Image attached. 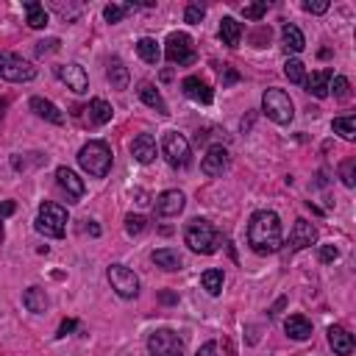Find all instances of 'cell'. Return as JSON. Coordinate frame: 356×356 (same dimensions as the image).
<instances>
[{
	"mask_svg": "<svg viewBox=\"0 0 356 356\" xmlns=\"http://www.w3.org/2000/svg\"><path fill=\"white\" fill-rule=\"evenodd\" d=\"M184 242L192 253H203V256H212L220 251L222 245V231L214 226V222L203 220V217H195L184 226Z\"/></svg>",
	"mask_w": 356,
	"mask_h": 356,
	"instance_id": "2",
	"label": "cell"
},
{
	"mask_svg": "<svg viewBox=\"0 0 356 356\" xmlns=\"http://www.w3.org/2000/svg\"><path fill=\"white\" fill-rule=\"evenodd\" d=\"M151 259H153L156 267H162V270H167V273H175V270H181L184 267V256L175 248H159V251L151 253Z\"/></svg>",
	"mask_w": 356,
	"mask_h": 356,
	"instance_id": "19",
	"label": "cell"
},
{
	"mask_svg": "<svg viewBox=\"0 0 356 356\" xmlns=\"http://www.w3.org/2000/svg\"><path fill=\"white\" fill-rule=\"evenodd\" d=\"M337 259H340V251H337L334 245H323V248H320V262H323V264H331V262H337Z\"/></svg>",
	"mask_w": 356,
	"mask_h": 356,
	"instance_id": "42",
	"label": "cell"
},
{
	"mask_svg": "<svg viewBox=\"0 0 356 356\" xmlns=\"http://www.w3.org/2000/svg\"><path fill=\"white\" fill-rule=\"evenodd\" d=\"M187 206V198L181 190H167L156 198V214L159 217H175V214H181Z\"/></svg>",
	"mask_w": 356,
	"mask_h": 356,
	"instance_id": "14",
	"label": "cell"
},
{
	"mask_svg": "<svg viewBox=\"0 0 356 356\" xmlns=\"http://www.w3.org/2000/svg\"><path fill=\"white\" fill-rule=\"evenodd\" d=\"M203 14H206V9H203L201 3H190L187 12H184V20H187L190 25H198V23L203 20Z\"/></svg>",
	"mask_w": 356,
	"mask_h": 356,
	"instance_id": "40",
	"label": "cell"
},
{
	"mask_svg": "<svg viewBox=\"0 0 356 356\" xmlns=\"http://www.w3.org/2000/svg\"><path fill=\"white\" fill-rule=\"evenodd\" d=\"M23 303H25V309L28 312H34V315H42V312H48V295H44V290L42 287H28L25 292H23Z\"/></svg>",
	"mask_w": 356,
	"mask_h": 356,
	"instance_id": "25",
	"label": "cell"
},
{
	"mask_svg": "<svg viewBox=\"0 0 356 356\" xmlns=\"http://www.w3.org/2000/svg\"><path fill=\"white\" fill-rule=\"evenodd\" d=\"M106 279H109L112 290H114L120 298H125V301H131V298L140 295V279H137V273H134V270H128L125 264H112L109 273H106Z\"/></svg>",
	"mask_w": 356,
	"mask_h": 356,
	"instance_id": "9",
	"label": "cell"
},
{
	"mask_svg": "<svg viewBox=\"0 0 356 356\" xmlns=\"http://www.w3.org/2000/svg\"><path fill=\"white\" fill-rule=\"evenodd\" d=\"M56 181H59V187L67 192V201H70V203L81 201V198H84V192H86L84 181H81V178H78L70 167H59V170H56Z\"/></svg>",
	"mask_w": 356,
	"mask_h": 356,
	"instance_id": "15",
	"label": "cell"
},
{
	"mask_svg": "<svg viewBox=\"0 0 356 356\" xmlns=\"http://www.w3.org/2000/svg\"><path fill=\"white\" fill-rule=\"evenodd\" d=\"M164 56L170 64H178V67H184V64H195L198 53H195V42L190 34H170L167 36V44H164Z\"/></svg>",
	"mask_w": 356,
	"mask_h": 356,
	"instance_id": "7",
	"label": "cell"
},
{
	"mask_svg": "<svg viewBox=\"0 0 356 356\" xmlns=\"http://www.w3.org/2000/svg\"><path fill=\"white\" fill-rule=\"evenodd\" d=\"M284 331H287V337H290V340L303 342V340H309V337H312V323H309L303 315H290V318L284 320Z\"/></svg>",
	"mask_w": 356,
	"mask_h": 356,
	"instance_id": "22",
	"label": "cell"
},
{
	"mask_svg": "<svg viewBox=\"0 0 356 356\" xmlns=\"http://www.w3.org/2000/svg\"><path fill=\"white\" fill-rule=\"evenodd\" d=\"M134 198H137V203H140V206H148V203H151V201H148V195H145L142 190H137V192H134Z\"/></svg>",
	"mask_w": 356,
	"mask_h": 356,
	"instance_id": "49",
	"label": "cell"
},
{
	"mask_svg": "<svg viewBox=\"0 0 356 356\" xmlns=\"http://www.w3.org/2000/svg\"><path fill=\"white\" fill-rule=\"evenodd\" d=\"M112 148L101 140H92V142H86L81 151H78V164L84 167V173H89L92 178H103L109 175L112 170Z\"/></svg>",
	"mask_w": 356,
	"mask_h": 356,
	"instance_id": "3",
	"label": "cell"
},
{
	"mask_svg": "<svg viewBox=\"0 0 356 356\" xmlns=\"http://www.w3.org/2000/svg\"><path fill=\"white\" fill-rule=\"evenodd\" d=\"M237 81H240V75L231 67H226V78H222V84H237Z\"/></svg>",
	"mask_w": 356,
	"mask_h": 356,
	"instance_id": "47",
	"label": "cell"
},
{
	"mask_svg": "<svg viewBox=\"0 0 356 356\" xmlns=\"http://www.w3.org/2000/svg\"><path fill=\"white\" fill-rule=\"evenodd\" d=\"M140 101L145 103V106H151V109H156L162 117H167L170 112H167V103H164V98H162V92L153 86V84H142L140 86Z\"/></svg>",
	"mask_w": 356,
	"mask_h": 356,
	"instance_id": "26",
	"label": "cell"
},
{
	"mask_svg": "<svg viewBox=\"0 0 356 356\" xmlns=\"http://www.w3.org/2000/svg\"><path fill=\"white\" fill-rule=\"evenodd\" d=\"M340 178L345 187H356V159H348L340 164Z\"/></svg>",
	"mask_w": 356,
	"mask_h": 356,
	"instance_id": "37",
	"label": "cell"
},
{
	"mask_svg": "<svg viewBox=\"0 0 356 356\" xmlns=\"http://www.w3.org/2000/svg\"><path fill=\"white\" fill-rule=\"evenodd\" d=\"M331 78H334V73L331 70H315L312 75H306V81H303V86H306V92H312L315 98H329V84H331Z\"/></svg>",
	"mask_w": 356,
	"mask_h": 356,
	"instance_id": "17",
	"label": "cell"
},
{
	"mask_svg": "<svg viewBox=\"0 0 356 356\" xmlns=\"http://www.w3.org/2000/svg\"><path fill=\"white\" fill-rule=\"evenodd\" d=\"M303 9H306L309 14H326V12H329V0H306Z\"/></svg>",
	"mask_w": 356,
	"mask_h": 356,
	"instance_id": "41",
	"label": "cell"
},
{
	"mask_svg": "<svg viewBox=\"0 0 356 356\" xmlns=\"http://www.w3.org/2000/svg\"><path fill=\"white\" fill-rule=\"evenodd\" d=\"M331 131L340 134L345 142H353V140H356V117H353V114L334 117V120H331Z\"/></svg>",
	"mask_w": 356,
	"mask_h": 356,
	"instance_id": "31",
	"label": "cell"
},
{
	"mask_svg": "<svg viewBox=\"0 0 356 356\" xmlns=\"http://www.w3.org/2000/svg\"><path fill=\"white\" fill-rule=\"evenodd\" d=\"M151 356H184V340L170 329H156L148 337Z\"/></svg>",
	"mask_w": 356,
	"mask_h": 356,
	"instance_id": "10",
	"label": "cell"
},
{
	"mask_svg": "<svg viewBox=\"0 0 356 356\" xmlns=\"http://www.w3.org/2000/svg\"><path fill=\"white\" fill-rule=\"evenodd\" d=\"M56 78L62 84H67V89H73L75 95H84L89 89V75L81 64H59L56 67Z\"/></svg>",
	"mask_w": 356,
	"mask_h": 356,
	"instance_id": "11",
	"label": "cell"
},
{
	"mask_svg": "<svg viewBox=\"0 0 356 356\" xmlns=\"http://www.w3.org/2000/svg\"><path fill=\"white\" fill-rule=\"evenodd\" d=\"M195 356H220V348H217V342H206V345L198 348Z\"/></svg>",
	"mask_w": 356,
	"mask_h": 356,
	"instance_id": "43",
	"label": "cell"
},
{
	"mask_svg": "<svg viewBox=\"0 0 356 356\" xmlns=\"http://www.w3.org/2000/svg\"><path fill=\"white\" fill-rule=\"evenodd\" d=\"M0 78L12 81V84H25V81L36 78V67L31 62H25L20 53L0 51Z\"/></svg>",
	"mask_w": 356,
	"mask_h": 356,
	"instance_id": "6",
	"label": "cell"
},
{
	"mask_svg": "<svg viewBox=\"0 0 356 356\" xmlns=\"http://www.w3.org/2000/svg\"><path fill=\"white\" fill-rule=\"evenodd\" d=\"M131 156L140 164H151L156 159V140L151 137V134H140V137L131 142Z\"/></svg>",
	"mask_w": 356,
	"mask_h": 356,
	"instance_id": "18",
	"label": "cell"
},
{
	"mask_svg": "<svg viewBox=\"0 0 356 356\" xmlns=\"http://www.w3.org/2000/svg\"><path fill=\"white\" fill-rule=\"evenodd\" d=\"M284 75H287L292 84H303V81H306V67H303V62H301V59H287Z\"/></svg>",
	"mask_w": 356,
	"mask_h": 356,
	"instance_id": "35",
	"label": "cell"
},
{
	"mask_svg": "<svg viewBox=\"0 0 356 356\" xmlns=\"http://www.w3.org/2000/svg\"><path fill=\"white\" fill-rule=\"evenodd\" d=\"M329 345L337 356H351L353 353V337L342 329V326H331L329 329Z\"/></svg>",
	"mask_w": 356,
	"mask_h": 356,
	"instance_id": "21",
	"label": "cell"
},
{
	"mask_svg": "<svg viewBox=\"0 0 356 356\" xmlns=\"http://www.w3.org/2000/svg\"><path fill=\"white\" fill-rule=\"evenodd\" d=\"M242 14H245V20H253V23H259V20L267 14V0H262V3L242 6Z\"/></svg>",
	"mask_w": 356,
	"mask_h": 356,
	"instance_id": "38",
	"label": "cell"
},
{
	"mask_svg": "<svg viewBox=\"0 0 356 356\" xmlns=\"http://www.w3.org/2000/svg\"><path fill=\"white\" fill-rule=\"evenodd\" d=\"M318 242V229L312 226L309 220H295V226H292V231H290V253H298V251H303V248H309V245H315Z\"/></svg>",
	"mask_w": 356,
	"mask_h": 356,
	"instance_id": "12",
	"label": "cell"
},
{
	"mask_svg": "<svg viewBox=\"0 0 356 356\" xmlns=\"http://www.w3.org/2000/svg\"><path fill=\"white\" fill-rule=\"evenodd\" d=\"M284 303H287V298H279V301H276V306L270 309V318H279V312L284 309Z\"/></svg>",
	"mask_w": 356,
	"mask_h": 356,
	"instance_id": "48",
	"label": "cell"
},
{
	"mask_svg": "<svg viewBox=\"0 0 356 356\" xmlns=\"http://www.w3.org/2000/svg\"><path fill=\"white\" fill-rule=\"evenodd\" d=\"M178 298L173 295V292H162V303H175Z\"/></svg>",
	"mask_w": 356,
	"mask_h": 356,
	"instance_id": "50",
	"label": "cell"
},
{
	"mask_svg": "<svg viewBox=\"0 0 356 356\" xmlns=\"http://www.w3.org/2000/svg\"><path fill=\"white\" fill-rule=\"evenodd\" d=\"M145 229H148V220L142 214H128L125 217V234L128 237H140Z\"/></svg>",
	"mask_w": 356,
	"mask_h": 356,
	"instance_id": "36",
	"label": "cell"
},
{
	"mask_svg": "<svg viewBox=\"0 0 356 356\" xmlns=\"http://www.w3.org/2000/svg\"><path fill=\"white\" fill-rule=\"evenodd\" d=\"M137 53H140V59H142L145 64H159V59H162L159 42L151 39V36H142V39L137 42Z\"/></svg>",
	"mask_w": 356,
	"mask_h": 356,
	"instance_id": "29",
	"label": "cell"
},
{
	"mask_svg": "<svg viewBox=\"0 0 356 356\" xmlns=\"http://www.w3.org/2000/svg\"><path fill=\"white\" fill-rule=\"evenodd\" d=\"M86 231L92 234V237H101V226H98L95 220H86Z\"/></svg>",
	"mask_w": 356,
	"mask_h": 356,
	"instance_id": "46",
	"label": "cell"
},
{
	"mask_svg": "<svg viewBox=\"0 0 356 356\" xmlns=\"http://www.w3.org/2000/svg\"><path fill=\"white\" fill-rule=\"evenodd\" d=\"M59 44H62V42H59L56 36L36 42V56H51V53H56V51H59Z\"/></svg>",
	"mask_w": 356,
	"mask_h": 356,
	"instance_id": "39",
	"label": "cell"
},
{
	"mask_svg": "<svg viewBox=\"0 0 356 356\" xmlns=\"http://www.w3.org/2000/svg\"><path fill=\"white\" fill-rule=\"evenodd\" d=\"M75 329H78V323H75V320H64V323L59 326V334H56V337H67V334H70V331H75Z\"/></svg>",
	"mask_w": 356,
	"mask_h": 356,
	"instance_id": "44",
	"label": "cell"
},
{
	"mask_svg": "<svg viewBox=\"0 0 356 356\" xmlns=\"http://www.w3.org/2000/svg\"><path fill=\"white\" fill-rule=\"evenodd\" d=\"M106 78H109V84H112V89H117V92H123V89H128V81H131V73H128V67L114 56V59H109V70H106Z\"/></svg>",
	"mask_w": 356,
	"mask_h": 356,
	"instance_id": "23",
	"label": "cell"
},
{
	"mask_svg": "<svg viewBox=\"0 0 356 356\" xmlns=\"http://www.w3.org/2000/svg\"><path fill=\"white\" fill-rule=\"evenodd\" d=\"M162 153L170 162V167H187L190 156H192L187 137H184V134H178V131H167L162 137Z\"/></svg>",
	"mask_w": 356,
	"mask_h": 356,
	"instance_id": "8",
	"label": "cell"
},
{
	"mask_svg": "<svg viewBox=\"0 0 356 356\" xmlns=\"http://www.w3.org/2000/svg\"><path fill=\"white\" fill-rule=\"evenodd\" d=\"M248 245L253 253L267 256V253H276L284 245V231H281V220L276 212L270 209H262L251 217L248 222Z\"/></svg>",
	"mask_w": 356,
	"mask_h": 356,
	"instance_id": "1",
	"label": "cell"
},
{
	"mask_svg": "<svg viewBox=\"0 0 356 356\" xmlns=\"http://www.w3.org/2000/svg\"><path fill=\"white\" fill-rule=\"evenodd\" d=\"M222 281H226V276H222V270H217V267H212V270H203L201 276V284L209 295H220L222 292Z\"/></svg>",
	"mask_w": 356,
	"mask_h": 356,
	"instance_id": "32",
	"label": "cell"
},
{
	"mask_svg": "<svg viewBox=\"0 0 356 356\" xmlns=\"http://www.w3.org/2000/svg\"><path fill=\"white\" fill-rule=\"evenodd\" d=\"M23 9H25V23L31 28H44V25H48V12H44L42 3H36V0H25Z\"/></svg>",
	"mask_w": 356,
	"mask_h": 356,
	"instance_id": "28",
	"label": "cell"
},
{
	"mask_svg": "<svg viewBox=\"0 0 356 356\" xmlns=\"http://www.w3.org/2000/svg\"><path fill=\"white\" fill-rule=\"evenodd\" d=\"M134 9H140V3H125V6H117V3H109L106 9H103V17H106V23H123V17L128 14V12H134Z\"/></svg>",
	"mask_w": 356,
	"mask_h": 356,
	"instance_id": "33",
	"label": "cell"
},
{
	"mask_svg": "<svg viewBox=\"0 0 356 356\" xmlns=\"http://www.w3.org/2000/svg\"><path fill=\"white\" fill-rule=\"evenodd\" d=\"M281 44H284L287 53H301V51L306 48V39H303V34H301L298 25L287 23V25L281 28Z\"/></svg>",
	"mask_w": 356,
	"mask_h": 356,
	"instance_id": "24",
	"label": "cell"
},
{
	"mask_svg": "<svg viewBox=\"0 0 356 356\" xmlns=\"http://www.w3.org/2000/svg\"><path fill=\"white\" fill-rule=\"evenodd\" d=\"M28 106H31V112H34L36 117L48 120V123H53V125H62V123H64L62 109H59L56 103H51V101H44V98H31Z\"/></svg>",
	"mask_w": 356,
	"mask_h": 356,
	"instance_id": "20",
	"label": "cell"
},
{
	"mask_svg": "<svg viewBox=\"0 0 356 356\" xmlns=\"http://www.w3.org/2000/svg\"><path fill=\"white\" fill-rule=\"evenodd\" d=\"M220 39H222V44H229V48H237L240 39H242V23H237L234 17H222Z\"/></svg>",
	"mask_w": 356,
	"mask_h": 356,
	"instance_id": "27",
	"label": "cell"
},
{
	"mask_svg": "<svg viewBox=\"0 0 356 356\" xmlns=\"http://www.w3.org/2000/svg\"><path fill=\"white\" fill-rule=\"evenodd\" d=\"M89 120H92L95 125H106L109 120H112V114H114V109L103 101V98H95V101H89Z\"/></svg>",
	"mask_w": 356,
	"mask_h": 356,
	"instance_id": "30",
	"label": "cell"
},
{
	"mask_svg": "<svg viewBox=\"0 0 356 356\" xmlns=\"http://www.w3.org/2000/svg\"><path fill=\"white\" fill-rule=\"evenodd\" d=\"M14 212H17V203H14V201H6L3 206H0V220L9 217V214H14Z\"/></svg>",
	"mask_w": 356,
	"mask_h": 356,
	"instance_id": "45",
	"label": "cell"
},
{
	"mask_svg": "<svg viewBox=\"0 0 356 356\" xmlns=\"http://www.w3.org/2000/svg\"><path fill=\"white\" fill-rule=\"evenodd\" d=\"M329 95H334L337 101H348L351 98V81L345 75H334L329 84Z\"/></svg>",
	"mask_w": 356,
	"mask_h": 356,
	"instance_id": "34",
	"label": "cell"
},
{
	"mask_svg": "<svg viewBox=\"0 0 356 356\" xmlns=\"http://www.w3.org/2000/svg\"><path fill=\"white\" fill-rule=\"evenodd\" d=\"M36 231L44 234V237L62 240L67 234V212H64V206H59L53 201H44L39 206V214H36Z\"/></svg>",
	"mask_w": 356,
	"mask_h": 356,
	"instance_id": "5",
	"label": "cell"
},
{
	"mask_svg": "<svg viewBox=\"0 0 356 356\" xmlns=\"http://www.w3.org/2000/svg\"><path fill=\"white\" fill-rule=\"evenodd\" d=\"M201 170H203V175H209V178L222 175V173L229 170V151L222 148V145H212V148L206 151L203 162H201Z\"/></svg>",
	"mask_w": 356,
	"mask_h": 356,
	"instance_id": "13",
	"label": "cell"
},
{
	"mask_svg": "<svg viewBox=\"0 0 356 356\" xmlns=\"http://www.w3.org/2000/svg\"><path fill=\"white\" fill-rule=\"evenodd\" d=\"M181 89H184V95H187L190 101L203 103V106H209V103H212V98H214L212 86H209L206 81H201L198 75H187V78L181 81Z\"/></svg>",
	"mask_w": 356,
	"mask_h": 356,
	"instance_id": "16",
	"label": "cell"
},
{
	"mask_svg": "<svg viewBox=\"0 0 356 356\" xmlns=\"http://www.w3.org/2000/svg\"><path fill=\"white\" fill-rule=\"evenodd\" d=\"M262 112L267 114V120H273L276 125H290L292 117H295V106H292V98L279 86H270L264 89L262 95Z\"/></svg>",
	"mask_w": 356,
	"mask_h": 356,
	"instance_id": "4",
	"label": "cell"
}]
</instances>
